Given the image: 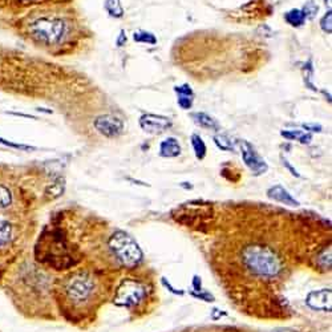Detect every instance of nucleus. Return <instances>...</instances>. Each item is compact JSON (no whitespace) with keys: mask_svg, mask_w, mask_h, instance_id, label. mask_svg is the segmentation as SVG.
Instances as JSON below:
<instances>
[{"mask_svg":"<svg viewBox=\"0 0 332 332\" xmlns=\"http://www.w3.org/2000/svg\"><path fill=\"white\" fill-rule=\"evenodd\" d=\"M284 19H286V22L289 23L290 25H293V27H299L304 23L306 18H304V14L300 10H291V11L287 12L284 15Z\"/></svg>","mask_w":332,"mask_h":332,"instance_id":"obj_18","label":"nucleus"},{"mask_svg":"<svg viewBox=\"0 0 332 332\" xmlns=\"http://www.w3.org/2000/svg\"><path fill=\"white\" fill-rule=\"evenodd\" d=\"M306 303L312 310L331 311V290L323 289L308 294Z\"/></svg>","mask_w":332,"mask_h":332,"instance_id":"obj_10","label":"nucleus"},{"mask_svg":"<svg viewBox=\"0 0 332 332\" xmlns=\"http://www.w3.org/2000/svg\"><path fill=\"white\" fill-rule=\"evenodd\" d=\"M303 128L310 132H321V125L319 124H303Z\"/></svg>","mask_w":332,"mask_h":332,"instance_id":"obj_26","label":"nucleus"},{"mask_svg":"<svg viewBox=\"0 0 332 332\" xmlns=\"http://www.w3.org/2000/svg\"><path fill=\"white\" fill-rule=\"evenodd\" d=\"M0 144L4 145L7 148H12V149L16 150H23V152H29V150H36L35 147H31V145H25V144H16L14 141H8V139L0 137Z\"/></svg>","mask_w":332,"mask_h":332,"instance_id":"obj_21","label":"nucleus"},{"mask_svg":"<svg viewBox=\"0 0 332 332\" xmlns=\"http://www.w3.org/2000/svg\"><path fill=\"white\" fill-rule=\"evenodd\" d=\"M133 39L137 43H145V44H156L157 43V39H156V36L153 35L152 32H147V31H137L133 35Z\"/></svg>","mask_w":332,"mask_h":332,"instance_id":"obj_20","label":"nucleus"},{"mask_svg":"<svg viewBox=\"0 0 332 332\" xmlns=\"http://www.w3.org/2000/svg\"><path fill=\"white\" fill-rule=\"evenodd\" d=\"M124 43H126V36L124 35V31H121V35H120V37H118L117 40V45L122 46V44Z\"/></svg>","mask_w":332,"mask_h":332,"instance_id":"obj_27","label":"nucleus"},{"mask_svg":"<svg viewBox=\"0 0 332 332\" xmlns=\"http://www.w3.org/2000/svg\"><path fill=\"white\" fill-rule=\"evenodd\" d=\"M105 10L113 18H122L124 16V8H122L121 0H105Z\"/></svg>","mask_w":332,"mask_h":332,"instance_id":"obj_17","label":"nucleus"},{"mask_svg":"<svg viewBox=\"0 0 332 332\" xmlns=\"http://www.w3.org/2000/svg\"><path fill=\"white\" fill-rule=\"evenodd\" d=\"M93 125L100 134L105 137H117L124 132V122L120 117L113 115H103L94 120Z\"/></svg>","mask_w":332,"mask_h":332,"instance_id":"obj_7","label":"nucleus"},{"mask_svg":"<svg viewBox=\"0 0 332 332\" xmlns=\"http://www.w3.org/2000/svg\"><path fill=\"white\" fill-rule=\"evenodd\" d=\"M64 182H65L64 178L59 177V178L54 179L51 183H48V185L44 187V192H43L44 198H45L46 201H52L59 198V197L63 194V192H64V187H65Z\"/></svg>","mask_w":332,"mask_h":332,"instance_id":"obj_13","label":"nucleus"},{"mask_svg":"<svg viewBox=\"0 0 332 332\" xmlns=\"http://www.w3.org/2000/svg\"><path fill=\"white\" fill-rule=\"evenodd\" d=\"M267 197L268 198H271V200L276 201V202L289 205V206H299V202H298L282 185H275L272 186V187H270V189L267 190Z\"/></svg>","mask_w":332,"mask_h":332,"instance_id":"obj_11","label":"nucleus"},{"mask_svg":"<svg viewBox=\"0 0 332 332\" xmlns=\"http://www.w3.org/2000/svg\"><path fill=\"white\" fill-rule=\"evenodd\" d=\"M139 126L150 134H160L172 126V120L160 115H144L139 117Z\"/></svg>","mask_w":332,"mask_h":332,"instance_id":"obj_9","label":"nucleus"},{"mask_svg":"<svg viewBox=\"0 0 332 332\" xmlns=\"http://www.w3.org/2000/svg\"><path fill=\"white\" fill-rule=\"evenodd\" d=\"M193 97L187 94H178V105L182 109H190L193 105Z\"/></svg>","mask_w":332,"mask_h":332,"instance_id":"obj_23","label":"nucleus"},{"mask_svg":"<svg viewBox=\"0 0 332 332\" xmlns=\"http://www.w3.org/2000/svg\"><path fill=\"white\" fill-rule=\"evenodd\" d=\"M192 117H193L194 122H196L197 125L206 129H211V130H219V124H218L217 120L207 115V113L198 112V113H193Z\"/></svg>","mask_w":332,"mask_h":332,"instance_id":"obj_14","label":"nucleus"},{"mask_svg":"<svg viewBox=\"0 0 332 332\" xmlns=\"http://www.w3.org/2000/svg\"><path fill=\"white\" fill-rule=\"evenodd\" d=\"M32 172L22 165L0 162V259L19 247L32 202Z\"/></svg>","mask_w":332,"mask_h":332,"instance_id":"obj_1","label":"nucleus"},{"mask_svg":"<svg viewBox=\"0 0 332 332\" xmlns=\"http://www.w3.org/2000/svg\"><path fill=\"white\" fill-rule=\"evenodd\" d=\"M181 154V145L174 137H168L160 144V156L165 158L177 157Z\"/></svg>","mask_w":332,"mask_h":332,"instance_id":"obj_12","label":"nucleus"},{"mask_svg":"<svg viewBox=\"0 0 332 332\" xmlns=\"http://www.w3.org/2000/svg\"><path fill=\"white\" fill-rule=\"evenodd\" d=\"M61 297L72 307H84L97 293V280L90 272L77 271L61 282Z\"/></svg>","mask_w":332,"mask_h":332,"instance_id":"obj_2","label":"nucleus"},{"mask_svg":"<svg viewBox=\"0 0 332 332\" xmlns=\"http://www.w3.org/2000/svg\"><path fill=\"white\" fill-rule=\"evenodd\" d=\"M242 261L249 271L262 278H274L282 271L280 258L272 249L262 245H251L243 249Z\"/></svg>","mask_w":332,"mask_h":332,"instance_id":"obj_3","label":"nucleus"},{"mask_svg":"<svg viewBox=\"0 0 332 332\" xmlns=\"http://www.w3.org/2000/svg\"><path fill=\"white\" fill-rule=\"evenodd\" d=\"M109 247L117 261L125 267H134L143 261V251L128 232L116 231L109 238Z\"/></svg>","mask_w":332,"mask_h":332,"instance_id":"obj_4","label":"nucleus"},{"mask_svg":"<svg viewBox=\"0 0 332 332\" xmlns=\"http://www.w3.org/2000/svg\"><path fill=\"white\" fill-rule=\"evenodd\" d=\"M192 145H193L194 153L198 160H204L206 156V145H205L204 139L201 138L198 134H193L192 136Z\"/></svg>","mask_w":332,"mask_h":332,"instance_id":"obj_19","label":"nucleus"},{"mask_svg":"<svg viewBox=\"0 0 332 332\" xmlns=\"http://www.w3.org/2000/svg\"><path fill=\"white\" fill-rule=\"evenodd\" d=\"M54 0H0V16H15Z\"/></svg>","mask_w":332,"mask_h":332,"instance_id":"obj_6","label":"nucleus"},{"mask_svg":"<svg viewBox=\"0 0 332 332\" xmlns=\"http://www.w3.org/2000/svg\"><path fill=\"white\" fill-rule=\"evenodd\" d=\"M331 20H332V14H331V11H328L327 12V15H324L323 19L320 20V27H321V29L324 31V32H327V33L332 32Z\"/></svg>","mask_w":332,"mask_h":332,"instance_id":"obj_22","label":"nucleus"},{"mask_svg":"<svg viewBox=\"0 0 332 332\" xmlns=\"http://www.w3.org/2000/svg\"><path fill=\"white\" fill-rule=\"evenodd\" d=\"M214 143L218 148L225 152H234L235 150V141L227 134H218L214 137Z\"/></svg>","mask_w":332,"mask_h":332,"instance_id":"obj_16","label":"nucleus"},{"mask_svg":"<svg viewBox=\"0 0 332 332\" xmlns=\"http://www.w3.org/2000/svg\"><path fill=\"white\" fill-rule=\"evenodd\" d=\"M302 12L304 14V18L306 19H312L315 16V14L318 12V6H315L312 2H310V3H307L304 6L303 11Z\"/></svg>","mask_w":332,"mask_h":332,"instance_id":"obj_24","label":"nucleus"},{"mask_svg":"<svg viewBox=\"0 0 332 332\" xmlns=\"http://www.w3.org/2000/svg\"><path fill=\"white\" fill-rule=\"evenodd\" d=\"M325 4H328V6H331V0H324Z\"/></svg>","mask_w":332,"mask_h":332,"instance_id":"obj_28","label":"nucleus"},{"mask_svg":"<svg viewBox=\"0 0 332 332\" xmlns=\"http://www.w3.org/2000/svg\"><path fill=\"white\" fill-rule=\"evenodd\" d=\"M280 134L290 141H299L300 144H310L312 141V134L303 130H283Z\"/></svg>","mask_w":332,"mask_h":332,"instance_id":"obj_15","label":"nucleus"},{"mask_svg":"<svg viewBox=\"0 0 332 332\" xmlns=\"http://www.w3.org/2000/svg\"><path fill=\"white\" fill-rule=\"evenodd\" d=\"M278 332H279V331H278ZM280 332H290V331H289V329H282V331H280Z\"/></svg>","mask_w":332,"mask_h":332,"instance_id":"obj_29","label":"nucleus"},{"mask_svg":"<svg viewBox=\"0 0 332 332\" xmlns=\"http://www.w3.org/2000/svg\"><path fill=\"white\" fill-rule=\"evenodd\" d=\"M241 150H242V157L245 164L254 174L261 175L267 172L268 166L266 164V161L255 152V149L247 141L241 143Z\"/></svg>","mask_w":332,"mask_h":332,"instance_id":"obj_8","label":"nucleus"},{"mask_svg":"<svg viewBox=\"0 0 332 332\" xmlns=\"http://www.w3.org/2000/svg\"><path fill=\"white\" fill-rule=\"evenodd\" d=\"M174 90L177 92V94H187V96H194L193 89H192L190 85H187V84H185V85H181V86H175Z\"/></svg>","mask_w":332,"mask_h":332,"instance_id":"obj_25","label":"nucleus"},{"mask_svg":"<svg viewBox=\"0 0 332 332\" xmlns=\"http://www.w3.org/2000/svg\"><path fill=\"white\" fill-rule=\"evenodd\" d=\"M147 298L148 287L145 283L136 279H125L116 291L115 303L120 307L132 308L139 306Z\"/></svg>","mask_w":332,"mask_h":332,"instance_id":"obj_5","label":"nucleus"}]
</instances>
